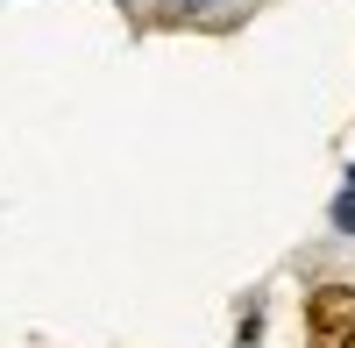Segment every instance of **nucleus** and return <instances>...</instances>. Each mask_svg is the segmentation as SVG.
I'll return each mask as SVG.
<instances>
[{"mask_svg":"<svg viewBox=\"0 0 355 348\" xmlns=\"http://www.w3.org/2000/svg\"><path fill=\"white\" fill-rule=\"evenodd\" d=\"M306 348H355V284L306 292Z\"/></svg>","mask_w":355,"mask_h":348,"instance_id":"f257e3e1","label":"nucleus"}]
</instances>
